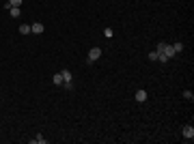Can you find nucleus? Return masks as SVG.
I'll list each match as a JSON object with an SVG mask.
<instances>
[{
	"label": "nucleus",
	"mask_w": 194,
	"mask_h": 144,
	"mask_svg": "<svg viewBox=\"0 0 194 144\" xmlns=\"http://www.w3.org/2000/svg\"><path fill=\"white\" fill-rule=\"evenodd\" d=\"M20 35H30V26L28 24H22L20 26Z\"/></svg>",
	"instance_id": "10"
},
{
	"label": "nucleus",
	"mask_w": 194,
	"mask_h": 144,
	"mask_svg": "<svg viewBox=\"0 0 194 144\" xmlns=\"http://www.w3.org/2000/svg\"><path fill=\"white\" fill-rule=\"evenodd\" d=\"M162 54H166L168 58H173V56H175V49H173V45H170V43H166V48H164V52H162Z\"/></svg>",
	"instance_id": "7"
},
{
	"label": "nucleus",
	"mask_w": 194,
	"mask_h": 144,
	"mask_svg": "<svg viewBox=\"0 0 194 144\" xmlns=\"http://www.w3.org/2000/svg\"><path fill=\"white\" fill-rule=\"evenodd\" d=\"M104 37L112 39V37H114V30H112V28H104Z\"/></svg>",
	"instance_id": "13"
},
{
	"label": "nucleus",
	"mask_w": 194,
	"mask_h": 144,
	"mask_svg": "<svg viewBox=\"0 0 194 144\" xmlns=\"http://www.w3.org/2000/svg\"><path fill=\"white\" fill-rule=\"evenodd\" d=\"M30 144H48V138H43V136H35V138L30 140Z\"/></svg>",
	"instance_id": "6"
},
{
	"label": "nucleus",
	"mask_w": 194,
	"mask_h": 144,
	"mask_svg": "<svg viewBox=\"0 0 194 144\" xmlns=\"http://www.w3.org/2000/svg\"><path fill=\"white\" fill-rule=\"evenodd\" d=\"M149 60H157V52H149Z\"/></svg>",
	"instance_id": "16"
},
{
	"label": "nucleus",
	"mask_w": 194,
	"mask_h": 144,
	"mask_svg": "<svg viewBox=\"0 0 194 144\" xmlns=\"http://www.w3.org/2000/svg\"><path fill=\"white\" fill-rule=\"evenodd\" d=\"M173 49H175V54H179V52H183V43H181V41H177V43H173Z\"/></svg>",
	"instance_id": "11"
},
{
	"label": "nucleus",
	"mask_w": 194,
	"mask_h": 144,
	"mask_svg": "<svg viewBox=\"0 0 194 144\" xmlns=\"http://www.w3.org/2000/svg\"><path fill=\"white\" fill-rule=\"evenodd\" d=\"M22 2H24V0H7L9 6H22Z\"/></svg>",
	"instance_id": "14"
},
{
	"label": "nucleus",
	"mask_w": 194,
	"mask_h": 144,
	"mask_svg": "<svg viewBox=\"0 0 194 144\" xmlns=\"http://www.w3.org/2000/svg\"><path fill=\"white\" fill-rule=\"evenodd\" d=\"M52 82H54L56 86H63V75H60V71H58V73H54V78H52Z\"/></svg>",
	"instance_id": "9"
},
{
	"label": "nucleus",
	"mask_w": 194,
	"mask_h": 144,
	"mask_svg": "<svg viewBox=\"0 0 194 144\" xmlns=\"http://www.w3.org/2000/svg\"><path fill=\"white\" fill-rule=\"evenodd\" d=\"M60 75H63V86H65V88H71V80H73L71 71H69V69H63Z\"/></svg>",
	"instance_id": "1"
},
{
	"label": "nucleus",
	"mask_w": 194,
	"mask_h": 144,
	"mask_svg": "<svg viewBox=\"0 0 194 144\" xmlns=\"http://www.w3.org/2000/svg\"><path fill=\"white\" fill-rule=\"evenodd\" d=\"M43 30H46V26H43L41 22H35V24H30V32H33V35H41Z\"/></svg>",
	"instance_id": "4"
},
{
	"label": "nucleus",
	"mask_w": 194,
	"mask_h": 144,
	"mask_svg": "<svg viewBox=\"0 0 194 144\" xmlns=\"http://www.w3.org/2000/svg\"><path fill=\"white\" fill-rule=\"evenodd\" d=\"M183 97H186V99H190V101H192V99H194L192 91H183Z\"/></svg>",
	"instance_id": "15"
},
{
	"label": "nucleus",
	"mask_w": 194,
	"mask_h": 144,
	"mask_svg": "<svg viewBox=\"0 0 194 144\" xmlns=\"http://www.w3.org/2000/svg\"><path fill=\"white\" fill-rule=\"evenodd\" d=\"M181 133H183V140H186V142H192L194 140V127L192 125H186Z\"/></svg>",
	"instance_id": "2"
},
{
	"label": "nucleus",
	"mask_w": 194,
	"mask_h": 144,
	"mask_svg": "<svg viewBox=\"0 0 194 144\" xmlns=\"http://www.w3.org/2000/svg\"><path fill=\"white\" fill-rule=\"evenodd\" d=\"M101 52H104L101 48H91V49H89V62H95V60H99Z\"/></svg>",
	"instance_id": "3"
},
{
	"label": "nucleus",
	"mask_w": 194,
	"mask_h": 144,
	"mask_svg": "<svg viewBox=\"0 0 194 144\" xmlns=\"http://www.w3.org/2000/svg\"><path fill=\"white\" fill-rule=\"evenodd\" d=\"M134 97H136V101H138V103H145L149 95H147V91H143V88H140V91H136V95H134Z\"/></svg>",
	"instance_id": "5"
},
{
	"label": "nucleus",
	"mask_w": 194,
	"mask_h": 144,
	"mask_svg": "<svg viewBox=\"0 0 194 144\" xmlns=\"http://www.w3.org/2000/svg\"><path fill=\"white\" fill-rule=\"evenodd\" d=\"M9 15H11V17H20V15H22L20 6H11V9H9Z\"/></svg>",
	"instance_id": "8"
},
{
	"label": "nucleus",
	"mask_w": 194,
	"mask_h": 144,
	"mask_svg": "<svg viewBox=\"0 0 194 144\" xmlns=\"http://www.w3.org/2000/svg\"><path fill=\"white\" fill-rule=\"evenodd\" d=\"M170 58L166 56V54H162V52H157V62H168Z\"/></svg>",
	"instance_id": "12"
}]
</instances>
